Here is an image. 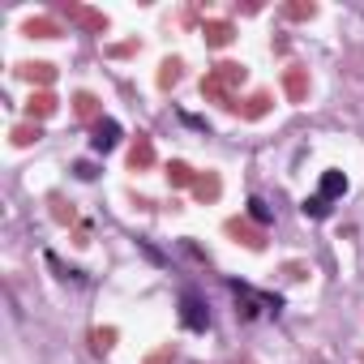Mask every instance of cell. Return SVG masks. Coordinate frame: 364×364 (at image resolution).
Returning <instances> with one entry per match:
<instances>
[{
  "label": "cell",
  "instance_id": "obj_5",
  "mask_svg": "<svg viewBox=\"0 0 364 364\" xmlns=\"http://www.w3.org/2000/svg\"><path fill=\"white\" fill-rule=\"evenodd\" d=\"M249 215H253L257 223H270V210H266V202H262V198H253V202H249Z\"/></svg>",
  "mask_w": 364,
  "mask_h": 364
},
{
  "label": "cell",
  "instance_id": "obj_3",
  "mask_svg": "<svg viewBox=\"0 0 364 364\" xmlns=\"http://www.w3.org/2000/svg\"><path fill=\"white\" fill-rule=\"evenodd\" d=\"M343 193H347V176L334 171V167L321 171V189H317V198H321V202H334V198H343Z\"/></svg>",
  "mask_w": 364,
  "mask_h": 364
},
{
  "label": "cell",
  "instance_id": "obj_1",
  "mask_svg": "<svg viewBox=\"0 0 364 364\" xmlns=\"http://www.w3.org/2000/svg\"><path fill=\"white\" fill-rule=\"evenodd\" d=\"M180 321H185V330H193V334H206L210 330V309H206V300L193 287L180 291Z\"/></svg>",
  "mask_w": 364,
  "mask_h": 364
},
{
  "label": "cell",
  "instance_id": "obj_4",
  "mask_svg": "<svg viewBox=\"0 0 364 364\" xmlns=\"http://www.w3.org/2000/svg\"><path fill=\"white\" fill-rule=\"evenodd\" d=\"M300 210H304L309 219H326V215H330V202H321V198L313 193V198H304V206H300Z\"/></svg>",
  "mask_w": 364,
  "mask_h": 364
},
{
  "label": "cell",
  "instance_id": "obj_2",
  "mask_svg": "<svg viewBox=\"0 0 364 364\" xmlns=\"http://www.w3.org/2000/svg\"><path fill=\"white\" fill-rule=\"evenodd\" d=\"M116 141H120V124H116V120H103V124H95V137H90V150H95V154H107V150H116Z\"/></svg>",
  "mask_w": 364,
  "mask_h": 364
}]
</instances>
